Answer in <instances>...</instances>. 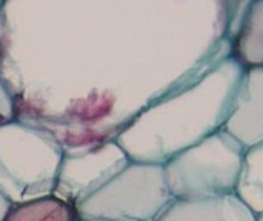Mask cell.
Segmentation results:
<instances>
[{
	"label": "cell",
	"instance_id": "cell-12",
	"mask_svg": "<svg viewBox=\"0 0 263 221\" xmlns=\"http://www.w3.org/2000/svg\"><path fill=\"white\" fill-rule=\"evenodd\" d=\"M9 206H11V203L0 194V221L3 220V217H5V214L8 212Z\"/></svg>",
	"mask_w": 263,
	"mask_h": 221
},
{
	"label": "cell",
	"instance_id": "cell-9",
	"mask_svg": "<svg viewBox=\"0 0 263 221\" xmlns=\"http://www.w3.org/2000/svg\"><path fill=\"white\" fill-rule=\"evenodd\" d=\"M234 195L257 217H262V145L245 151Z\"/></svg>",
	"mask_w": 263,
	"mask_h": 221
},
{
	"label": "cell",
	"instance_id": "cell-8",
	"mask_svg": "<svg viewBox=\"0 0 263 221\" xmlns=\"http://www.w3.org/2000/svg\"><path fill=\"white\" fill-rule=\"evenodd\" d=\"M76 208L51 195L11 205L2 221H77Z\"/></svg>",
	"mask_w": 263,
	"mask_h": 221
},
{
	"label": "cell",
	"instance_id": "cell-6",
	"mask_svg": "<svg viewBox=\"0 0 263 221\" xmlns=\"http://www.w3.org/2000/svg\"><path fill=\"white\" fill-rule=\"evenodd\" d=\"M156 221H262L234 194L202 198L173 200Z\"/></svg>",
	"mask_w": 263,
	"mask_h": 221
},
{
	"label": "cell",
	"instance_id": "cell-7",
	"mask_svg": "<svg viewBox=\"0 0 263 221\" xmlns=\"http://www.w3.org/2000/svg\"><path fill=\"white\" fill-rule=\"evenodd\" d=\"M262 9L260 0L250 3L234 38L233 54L237 63L247 69L260 68L262 65Z\"/></svg>",
	"mask_w": 263,
	"mask_h": 221
},
{
	"label": "cell",
	"instance_id": "cell-3",
	"mask_svg": "<svg viewBox=\"0 0 263 221\" xmlns=\"http://www.w3.org/2000/svg\"><path fill=\"white\" fill-rule=\"evenodd\" d=\"M163 165L129 163L103 188L76 206L79 218L156 221L171 205Z\"/></svg>",
	"mask_w": 263,
	"mask_h": 221
},
{
	"label": "cell",
	"instance_id": "cell-11",
	"mask_svg": "<svg viewBox=\"0 0 263 221\" xmlns=\"http://www.w3.org/2000/svg\"><path fill=\"white\" fill-rule=\"evenodd\" d=\"M15 118V105L0 80V125Z\"/></svg>",
	"mask_w": 263,
	"mask_h": 221
},
{
	"label": "cell",
	"instance_id": "cell-5",
	"mask_svg": "<svg viewBox=\"0 0 263 221\" xmlns=\"http://www.w3.org/2000/svg\"><path fill=\"white\" fill-rule=\"evenodd\" d=\"M220 131L245 149L262 145V68L248 69L242 75Z\"/></svg>",
	"mask_w": 263,
	"mask_h": 221
},
{
	"label": "cell",
	"instance_id": "cell-13",
	"mask_svg": "<svg viewBox=\"0 0 263 221\" xmlns=\"http://www.w3.org/2000/svg\"><path fill=\"white\" fill-rule=\"evenodd\" d=\"M77 221H128V220H106V218H79Z\"/></svg>",
	"mask_w": 263,
	"mask_h": 221
},
{
	"label": "cell",
	"instance_id": "cell-10",
	"mask_svg": "<svg viewBox=\"0 0 263 221\" xmlns=\"http://www.w3.org/2000/svg\"><path fill=\"white\" fill-rule=\"evenodd\" d=\"M112 108V98H108L105 95H92L88 98H83L80 102H77L74 105V108L69 109V114L76 118V120H97L103 115H106L109 112V109Z\"/></svg>",
	"mask_w": 263,
	"mask_h": 221
},
{
	"label": "cell",
	"instance_id": "cell-4",
	"mask_svg": "<svg viewBox=\"0 0 263 221\" xmlns=\"http://www.w3.org/2000/svg\"><path fill=\"white\" fill-rule=\"evenodd\" d=\"M128 165L129 160L125 151L109 142L94 146L80 155L63 154L52 195L76 208Z\"/></svg>",
	"mask_w": 263,
	"mask_h": 221
},
{
	"label": "cell",
	"instance_id": "cell-1",
	"mask_svg": "<svg viewBox=\"0 0 263 221\" xmlns=\"http://www.w3.org/2000/svg\"><path fill=\"white\" fill-rule=\"evenodd\" d=\"M62 158L46 131L15 118L0 125V194L11 205L51 195Z\"/></svg>",
	"mask_w": 263,
	"mask_h": 221
},
{
	"label": "cell",
	"instance_id": "cell-2",
	"mask_svg": "<svg viewBox=\"0 0 263 221\" xmlns=\"http://www.w3.org/2000/svg\"><path fill=\"white\" fill-rule=\"evenodd\" d=\"M245 151L223 131L182 151L163 165L171 197L202 200L234 194Z\"/></svg>",
	"mask_w": 263,
	"mask_h": 221
}]
</instances>
